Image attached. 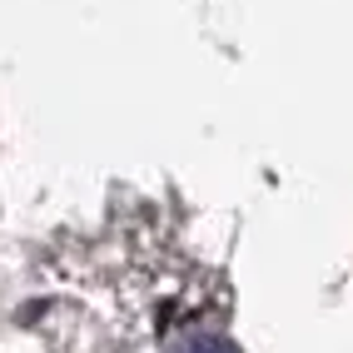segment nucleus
I'll list each match as a JSON object with an SVG mask.
<instances>
[{
	"instance_id": "obj_1",
	"label": "nucleus",
	"mask_w": 353,
	"mask_h": 353,
	"mask_svg": "<svg viewBox=\"0 0 353 353\" xmlns=\"http://www.w3.org/2000/svg\"><path fill=\"white\" fill-rule=\"evenodd\" d=\"M179 353H239V348H234L229 339H219V334H199V339L184 343Z\"/></svg>"
}]
</instances>
